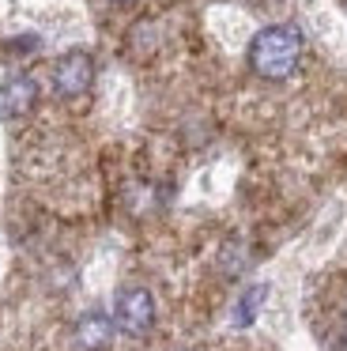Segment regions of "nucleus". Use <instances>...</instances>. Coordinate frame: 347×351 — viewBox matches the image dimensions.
<instances>
[{"mask_svg":"<svg viewBox=\"0 0 347 351\" xmlns=\"http://www.w3.org/2000/svg\"><path fill=\"white\" fill-rule=\"evenodd\" d=\"M113 325L128 336H143L155 325V298L147 287H125L113 302Z\"/></svg>","mask_w":347,"mask_h":351,"instance_id":"nucleus-2","label":"nucleus"},{"mask_svg":"<svg viewBox=\"0 0 347 351\" xmlns=\"http://www.w3.org/2000/svg\"><path fill=\"white\" fill-rule=\"evenodd\" d=\"M261 302H264V287H249L246 295L238 298V306H234V325H238V328L253 325V317H256V310H261Z\"/></svg>","mask_w":347,"mask_h":351,"instance_id":"nucleus-6","label":"nucleus"},{"mask_svg":"<svg viewBox=\"0 0 347 351\" xmlns=\"http://www.w3.org/2000/svg\"><path fill=\"white\" fill-rule=\"evenodd\" d=\"M113 4H136V0H113Z\"/></svg>","mask_w":347,"mask_h":351,"instance_id":"nucleus-8","label":"nucleus"},{"mask_svg":"<svg viewBox=\"0 0 347 351\" xmlns=\"http://www.w3.org/2000/svg\"><path fill=\"white\" fill-rule=\"evenodd\" d=\"M302 61V31L291 23H276L253 34L249 42V69L261 80H287Z\"/></svg>","mask_w":347,"mask_h":351,"instance_id":"nucleus-1","label":"nucleus"},{"mask_svg":"<svg viewBox=\"0 0 347 351\" xmlns=\"http://www.w3.org/2000/svg\"><path fill=\"white\" fill-rule=\"evenodd\" d=\"M72 340H75L80 351H106L110 340H113V321L106 317L102 310H87L80 321H75Z\"/></svg>","mask_w":347,"mask_h":351,"instance_id":"nucleus-5","label":"nucleus"},{"mask_svg":"<svg viewBox=\"0 0 347 351\" xmlns=\"http://www.w3.org/2000/svg\"><path fill=\"white\" fill-rule=\"evenodd\" d=\"M38 102V84L30 76H8L0 84V117L4 121H15V117L30 114Z\"/></svg>","mask_w":347,"mask_h":351,"instance_id":"nucleus-4","label":"nucleus"},{"mask_svg":"<svg viewBox=\"0 0 347 351\" xmlns=\"http://www.w3.org/2000/svg\"><path fill=\"white\" fill-rule=\"evenodd\" d=\"M344 351H347V343H344Z\"/></svg>","mask_w":347,"mask_h":351,"instance_id":"nucleus-9","label":"nucleus"},{"mask_svg":"<svg viewBox=\"0 0 347 351\" xmlns=\"http://www.w3.org/2000/svg\"><path fill=\"white\" fill-rule=\"evenodd\" d=\"M34 49H38V38H34V34H23V38H12V42H8L4 53H34Z\"/></svg>","mask_w":347,"mask_h":351,"instance_id":"nucleus-7","label":"nucleus"},{"mask_svg":"<svg viewBox=\"0 0 347 351\" xmlns=\"http://www.w3.org/2000/svg\"><path fill=\"white\" fill-rule=\"evenodd\" d=\"M91 80H95V61L83 49H72V53H64L53 64V91H57V99H80V95H87Z\"/></svg>","mask_w":347,"mask_h":351,"instance_id":"nucleus-3","label":"nucleus"}]
</instances>
